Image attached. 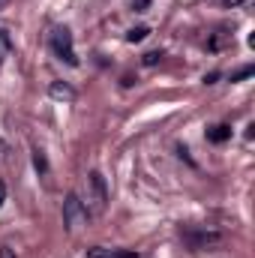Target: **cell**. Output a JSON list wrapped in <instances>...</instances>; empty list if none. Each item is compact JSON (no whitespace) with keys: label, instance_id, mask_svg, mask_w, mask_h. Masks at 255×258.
<instances>
[{"label":"cell","instance_id":"6da1fadb","mask_svg":"<svg viewBox=\"0 0 255 258\" xmlns=\"http://www.w3.org/2000/svg\"><path fill=\"white\" fill-rule=\"evenodd\" d=\"M81 204L93 216H102L105 213V207H108V186H105V177L99 171H90L87 174V195H84Z\"/></svg>","mask_w":255,"mask_h":258},{"label":"cell","instance_id":"7a4b0ae2","mask_svg":"<svg viewBox=\"0 0 255 258\" xmlns=\"http://www.w3.org/2000/svg\"><path fill=\"white\" fill-rule=\"evenodd\" d=\"M51 51L69 66H78V57H75V51H72V33H69V27H54L51 30Z\"/></svg>","mask_w":255,"mask_h":258},{"label":"cell","instance_id":"3957f363","mask_svg":"<svg viewBox=\"0 0 255 258\" xmlns=\"http://www.w3.org/2000/svg\"><path fill=\"white\" fill-rule=\"evenodd\" d=\"M84 222H87V210H84L81 198H78L75 192H69L66 201H63V225L69 228V231H78Z\"/></svg>","mask_w":255,"mask_h":258},{"label":"cell","instance_id":"277c9868","mask_svg":"<svg viewBox=\"0 0 255 258\" xmlns=\"http://www.w3.org/2000/svg\"><path fill=\"white\" fill-rule=\"evenodd\" d=\"M183 240L189 243L192 249H213V246H222L225 237H222L219 231H204V228L195 231V228H186V231H183Z\"/></svg>","mask_w":255,"mask_h":258},{"label":"cell","instance_id":"5b68a950","mask_svg":"<svg viewBox=\"0 0 255 258\" xmlns=\"http://www.w3.org/2000/svg\"><path fill=\"white\" fill-rule=\"evenodd\" d=\"M87 255L90 258H138L135 249H102V246H93V249H87Z\"/></svg>","mask_w":255,"mask_h":258},{"label":"cell","instance_id":"8992f818","mask_svg":"<svg viewBox=\"0 0 255 258\" xmlns=\"http://www.w3.org/2000/svg\"><path fill=\"white\" fill-rule=\"evenodd\" d=\"M48 96H51V99H63V102H72V99H75V90H72L69 84H63V81H54V84L48 87Z\"/></svg>","mask_w":255,"mask_h":258},{"label":"cell","instance_id":"52a82bcc","mask_svg":"<svg viewBox=\"0 0 255 258\" xmlns=\"http://www.w3.org/2000/svg\"><path fill=\"white\" fill-rule=\"evenodd\" d=\"M228 138H231V126L228 123H216V126L207 129V141H213V144H222Z\"/></svg>","mask_w":255,"mask_h":258},{"label":"cell","instance_id":"ba28073f","mask_svg":"<svg viewBox=\"0 0 255 258\" xmlns=\"http://www.w3.org/2000/svg\"><path fill=\"white\" fill-rule=\"evenodd\" d=\"M33 168H36L39 174H45V171H48V159H45V153H42L39 147H33Z\"/></svg>","mask_w":255,"mask_h":258},{"label":"cell","instance_id":"9c48e42d","mask_svg":"<svg viewBox=\"0 0 255 258\" xmlns=\"http://www.w3.org/2000/svg\"><path fill=\"white\" fill-rule=\"evenodd\" d=\"M147 33H150V27H144V24H138V27H132V30L126 33V42H141V39H144Z\"/></svg>","mask_w":255,"mask_h":258},{"label":"cell","instance_id":"30bf717a","mask_svg":"<svg viewBox=\"0 0 255 258\" xmlns=\"http://www.w3.org/2000/svg\"><path fill=\"white\" fill-rule=\"evenodd\" d=\"M9 51H12V42H9V33H6V30H0V60H3V57H6Z\"/></svg>","mask_w":255,"mask_h":258},{"label":"cell","instance_id":"8fae6325","mask_svg":"<svg viewBox=\"0 0 255 258\" xmlns=\"http://www.w3.org/2000/svg\"><path fill=\"white\" fill-rule=\"evenodd\" d=\"M255 69L252 66H243V69H237V72H231V81H243V78H249Z\"/></svg>","mask_w":255,"mask_h":258},{"label":"cell","instance_id":"7c38bea8","mask_svg":"<svg viewBox=\"0 0 255 258\" xmlns=\"http://www.w3.org/2000/svg\"><path fill=\"white\" fill-rule=\"evenodd\" d=\"M159 60H162V51H147L141 63H144V66H153V63H159Z\"/></svg>","mask_w":255,"mask_h":258},{"label":"cell","instance_id":"4fadbf2b","mask_svg":"<svg viewBox=\"0 0 255 258\" xmlns=\"http://www.w3.org/2000/svg\"><path fill=\"white\" fill-rule=\"evenodd\" d=\"M147 3H150V0H132V9H135V12H144Z\"/></svg>","mask_w":255,"mask_h":258},{"label":"cell","instance_id":"5bb4252c","mask_svg":"<svg viewBox=\"0 0 255 258\" xmlns=\"http://www.w3.org/2000/svg\"><path fill=\"white\" fill-rule=\"evenodd\" d=\"M0 258H15V252L9 246H0Z\"/></svg>","mask_w":255,"mask_h":258},{"label":"cell","instance_id":"9a60e30c","mask_svg":"<svg viewBox=\"0 0 255 258\" xmlns=\"http://www.w3.org/2000/svg\"><path fill=\"white\" fill-rule=\"evenodd\" d=\"M216 78H219V72H210V75H204V84H216Z\"/></svg>","mask_w":255,"mask_h":258},{"label":"cell","instance_id":"2e32d148","mask_svg":"<svg viewBox=\"0 0 255 258\" xmlns=\"http://www.w3.org/2000/svg\"><path fill=\"white\" fill-rule=\"evenodd\" d=\"M3 201H6V186H3V180H0V207H3Z\"/></svg>","mask_w":255,"mask_h":258},{"label":"cell","instance_id":"e0dca14e","mask_svg":"<svg viewBox=\"0 0 255 258\" xmlns=\"http://www.w3.org/2000/svg\"><path fill=\"white\" fill-rule=\"evenodd\" d=\"M222 3H225V6H240L243 0H222Z\"/></svg>","mask_w":255,"mask_h":258},{"label":"cell","instance_id":"ac0fdd59","mask_svg":"<svg viewBox=\"0 0 255 258\" xmlns=\"http://www.w3.org/2000/svg\"><path fill=\"white\" fill-rule=\"evenodd\" d=\"M6 3H9V0H0V12H3V9H6Z\"/></svg>","mask_w":255,"mask_h":258}]
</instances>
